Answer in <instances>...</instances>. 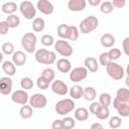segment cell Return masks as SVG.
<instances>
[{
	"instance_id": "cell-25",
	"label": "cell",
	"mask_w": 129,
	"mask_h": 129,
	"mask_svg": "<svg viewBox=\"0 0 129 129\" xmlns=\"http://www.w3.org/2000/svg\"><path fill=\"white\" fill-rule=\"evenodd\" d=\"M45 27V21L40 18V17H36L33 19L32 21V28L35 32H41Z\"/></svg>"
},
{
	"instance_id": "cell-3",
	"label": "cell",
	"mask_w": 129,
	"mask_h": 129,
	"mask_svg": "<svg viewBox=\"0 0 129 129\" xmlns=\"http://www.w3.org/2000/svg\"><path fill=\"white\" fill-rule=\"evenodd\" d=\"M36 42H37V38L36 35L32 32H27L25 33L22 38H21V45L24 48V50L28 53H32L35 50V46H36Z\"/></svg>"
},
{
	"instance_id": "cell-23",
	"label": "cell",
	"mask_w": 129,
	"mask_h": 129,
	"mask_svg": "<svg viewBox=\"0 0 129 129\" xmlns=\"http://www.w3.org/2000/svg\"><path fill=\"white\" fill-rule=\"evenodd\" d=\"M17 8H18V6H17L16 3H14V2H6V3H4L2 5L1 10H2L3 13L9 15V14H13L17 10Z\"/></svg>"
},
{
	"instance_id": "cell-45",
	"label": "cell",
	"mask_w": 129,
	"mask_h": 129,
	"mask_svg": "<svg viewBox=\"0 0 129 129\" xmlns=\"http://www.w3.org/2000/svg\"><path fill=\"white\" fill-rule=\"evenodd\" d=\"M122 45H123V51H124V53L128 56L129 55V37H125L124 38Z\"/></svg>"
},
{
	"instance_id": "cell-44",
	"label": "cell",
	"mask_w": 129,
	"mask_h": 129,
	"mask_svg": "<svg viewBox=\"0 0 129 129\" xmlns=\"http://www.w3.org/2000/svg\"><path fill=\"white\" fill-rule=\"evenodd\" d=\"M100 107H101V104H100L99 102H93V101H92V104L90 105L89 110H90V112H91L92 114L96 115V113L98 112V110L100 109Z\"/></svg>"
},
{
	"instance_id": "cell-18",
	"label": "cell",
	"mask_w": 129,
	"mask_h": 129,
	"mask_svg": "<svg viewBox=\"0 0 129 129\" xmlns=\"http://www.w3.org/2000/svg\"><path fill=\"white\" fill-rule=\"evenodd\" d=\"M100 41H101L102 46L109 48V47H112L115 44V37L111 33H104L101 36Z\"/></svg>"
},
{
	"instance_id": "cell-33",
	"label": "cell",
	"mask_w": 129,
	"mask_h": 129,
	"mask_svg": "<svg viewBox=\"0 0 129 129\" xmlns=\"http://www.w3.org/2000/svg\"><path fill=\"white\" fill-rule=\"evenodd\" d=\"M20 87L23 90H30L33 87V81L28 77L22 78L21 81H20Z\"/></svg>"
},
{
	"instance_id": "cell-35",
	"label": "cell",
	"mask_w": 129,
	"mask_h": 129,
	"mask_svg": "<svg viewBox=\"0 0 129 129\" xmlns=\"http://www.w3.org/2000/svg\"><path fill=\"white\" fill-rule=\"evenodd\" d=\"M62 129H72L76 125V121L72 117H64L62 120Z\"/></svg>"
},
{
	"instance_id": "cell-50",
	"label": "cell",
	"mask_w": 129,
	"mask_h": 129,
	"mask_svg": "<svg viewBox=\"0 0 129 129\" xmlns=\"http://www.w3.org/2000/svg\"><path fill=\"white\" fill-rule=\"evenodd\" d=\"M2 61H3V52L0 51V64H1Z\"/></svg>"
},
{
	"instance_id": "cell-40",
	"label": "cell",
	"mask_w": 129,
	"mask_h": 129,
	"mask_svg": "<svg viewBox=\"0 0 129 129\" xmlns=\"http://www.w3.org/2000/svg\"><path fill=\"white\" fill-rule=\"evenodd\" d=\"M121 124H122V120H121V118L118 117V116H113V117L110 119V121H109V126H110V128H112V129H117V128H119V127L121 126Z\"/></svg>"
},
{
	"instance_id": "cell-47",
	"label": "cell",
	"mask_w": 129,
	"mask_h": 129,
	"mask_svg": "<svg viewBox=\"0 0 129 129\" xmlns=\"http://www.w3.org/2000/svg\"><path fill=\"white\" fill-rule=\"evenodd\" d=\"M51 128L52 129H62V122L60 119H56L52 122L51 124Z\"/></svg>"
},
{
	"instance_id": "cell-46",
	"label": "cell",
	"mask_w": 129,
	"mask_h": 129,
	"mask_svg": "<svg viewBox=\"0 0 129 129\" xmlns=\"http://www.w3.org/2000/svg\"><path fill=\"white\" fill-rule=\"evenodd\" d=\"M112 4L116 8H123L126 5V0H113Z\"/></svg>"
},
{
	"instance_id": "cell-24",
	"label": "cell",
	"mask_w": 129,
	"mask_h": 129,
	"mask_svg": "<svg viewBox=\"0 0 129 129\" xmlns=\"http://www.w3.org/2000/svg\"><path fill=\"white\" fill-rule=\"evenodd\" d=\"M83 91L84 89L81 86L75 85L70 89V95L74 100H79L80 98L83 97Z\"/></svg>"
},
{
	"instance_id": "cell-6",
	"label": "cell",
	"mask_w": 129,
	"mask_h": 129,
	"mask_svg": "<svg viewBox=\"0 0 129 129\" xmlns=\"http://www.w3.org/2000/svg\"><path fill=\"white\" fill-rule=\"evenodd\" d=\"M19 9H20V12L21 14L24 16L25 19L27 20H31L32 18H34L35 14H36V9L35 7L33 6V4L30 2V1H22L19 5Z\"/></svg>"
},
{
	"instance_id": "cell-20",
	"label": "cell",
	"mask_w": 129,
	"mask_h": 129,
	"mask_svg": "<svg viewBox=\"0 0 129 129\" xmlns=\"http://www.w3.org/2000/svg\"><path fill=\"white\" fill-rule=\"evenodd\" d=\"M96 90L93 88V87H87L84 89L83 91V97L86 101H89V102H92L96 99Z\"/></svg>"
},
{
	"instance_id": "cell-19",
	"label": "cell",
	"mask_w": 129,
	"mask_h": 129,
	"mask_svg": "<svg viewBox=\"0 0 129 129\" xmlns=\"http://www.w3.org/2000/svg\"><path fill=\"white\" fill-rule=\"evenodd\" d=\"M2 70L3 72L8 76V77H11V76H14L15 73H16V68H15V64L13 63V61H10V60H5L2 64Z\"/></svg>"
},
{
	"instance_id": "cell-36",
	"label": "cell",
	"mask_w": 129,
	"mask_h": 129,
	"mask_svg": "<svg viewBox=\"0 0 129 129\" xmlns=\"http://www.w3.org/2000/svg\"><path fill=\"white\" fill-rule=\"evenodd\" d=\"M79 37V29L77 26H74V25H70L69 27V39L70 40H77Z\"/></svg>"
},
{
	"instance_id": "cell-26",
	"label": "cell",
	"mask_w": 129,
	"mask_h": 129,
	"mask_svg": "<svg viewBox=\"0 0 129 129\" xmlns=\"http://www.w3.org/2000/svg\"><path fill=\"white\" fill-rule=\"evenodd\" d=\"M116 110L121 117H128L129 116V102H121L119 106L116 108Z\"/></svg>"
},
{
	"instance_id": "cell-14",
	"label": "cell",
	"mask_w": 129,
	"mask_h": 129,
	"mask_svg": "<svg viewBox=\"0 0 129 129\" xmlns=\"http://www.w3.org/2000/svg\"><path fill=\"white\" fill-rule=\"evenodd\" d=\"M87 6V1L86 0H70L68 2V7L71 11L74 12H79L83 11Z\"/></svg>"
},
{
	"instance_id": "cell-41",
	"label": "cell",
	"mask_w": 129,
	"mask_h": 129,
	"mask_svg": "<svg viewBox=\"0 0 129 129\" xmlns=\"http://www.w3.org/2000/svg\"><path fill=\"white\" fill-rule=\"evenodd\" d=\"M111 61H112V59H111V57L109 56V53H108V52H103V53L100 54V56H99V62H100V64L106 67V66H108Z\"/></svg>"
},
{
	"instance_id": "cell-32",
	"label": "cell",
	"mask_w": 129,
	"mask_h": 129,
	"mask_svg": "<svg viewBox=\"0 0 129 129\" xmlns=\"http://www.w3.org/2000/svg\"><path fill=\"white\" fill-rule=\"evenodd\" d=\"M113 9H114V6H113L112 2H110V1H105V2H103V3L101 4V6H100V10H101V12L104 13V14H109V13H111V12L113 11Z\"/></svg>"
},
{
	"instance_id": "cell-27",
	"label": "cell",
	"mask_w": 129,
	"mask_h": 129,
	"mask_svg": "<svg viewBox=\"0 0 129 129\" xmlns=\"http://www.w3.org/2000/svg\"><path fill=\"white\" fill-rule=\"evenodd\" d=\"M69 27H70V25H68V24H64V23L59 24L57 26V30H56L57 35L62 39H69Z\"/></svg>"
},
{
	"instance_id": "cell-37",
	"label": "cell",
	"mask_w": 129,
	"mask_h": 129,
	"mask_svg": "<svg viewBox=\"0 0 129 129\" xmlns=\"http://www.w3.org/2000/svg\"><path fill=\"white\" fill-rule=\"evenodd\" d=\"M1 49H2V52H3L4 54L10 55V54H12V53L14 52V45H13V43L7 41V42H4V43L2 44Z\"/></svg>"
},
{
	"instance_id": "cell-17",
	"label": "cell",
	"mask_w": 129,
	"mask_h": 129,
	"mask_svg": "<svg viewBox=\"0 0 129 129\" xmlns=\"http://www.w3.org/2000/svg\"><path fill=\"white\" fill-rule=\"evenodd\" d=\"M56 68H57V70H58L60 73L66 74V73H69V72L72 70V63H71V61H70L68 58H66V57L59 58V59L56 61Z\"/></svg>"
},
{
	"instance_id": "cell-34",
	"label": "cell",
	"mask_w": 129,
	"mask_h": 129,
	"mask_svg": "<svg viewBox=\"0 0 129 129\" xmlns=\"http://www.w3.org/2000/svg\"><path fill=\"white\" fill-rule=\"evenodd\" d=\"M40 41L44 46H51L54 43V38L51 34H43L40 38Z\"/></svg>"
},
{
	"instance_id": "cell-31",
	"label": "cell",
	"mask_w": 129,
	"mask_h": 129,
	"mask_svg": "<svg viewBox=\"0 0 129 129\" xmlns=\"http://www.w3.org/2000/svg\"><path fill=\"white\" fill-rule=\"evenodd\" d=\"M109 114H110V112H109L108 107H105V106H102V105H101L100 109H99L98 112L96 113V116H97L100 120H105V119H107V118L109 117Z\"/></svg>"
},
{
	"instance_id": "cell-13",
	"label": "cell",
	"mask_w": 129,
	"mask_h": 129,
	"mask_svg": "<svg viewBox=\"0 0 129 129\" xmlns=\"http://www.w3.org/2000/svg\"><path fill=\"white\" fill-rule=\"evenodd\" d=\"M12 91V80L9 77L0 79V93L2 95H9Z\"/></svg>"
},
{
	"instance_id": "cell-11",
	"label": "cell",
	"mask_w": 129,
	"mask_h": 129,
	"mask_svg": "<svg viewBox=\"0 0 129 129\" xmlns=\"http://www.w3.org/2000/svg\"><path fill=\"white\" fill-rule=\"evenodd\" d=\"M36 8L44 15H49L53 12V4L48 0H38L36 3Z\"/></svg>"
},
{
	"instance_id": "cell-48",
	"label": "cell",
	"mask_w": 129,
	"mask_h": 129,
	"mask_svg": "<svg viewBox=\"0 0 129 129\" xmlns=\"http://www.w3.org/2000/svg\"><path fill=\"white\" fill-rule=\"evenodd\" d=\"M88 2L91 6H98L101 3V0H88Z\"/></svg>"
},
{
	"instance_id": "cell-2",
	"label": "cell",
	"mask_w": 129,
	"mask_h": 129,
	"mask_svg": "<svg viewBox=\"0 0 129 129\" xmlns=\"http://www.w3.org/2000/svg\"><path fill=\"white\" fill-rule=\"evenodd\" d=\"M35 60L43 64H51L55 61V52L40 48L35 52Z\"/></svg>"
},
{
	"instance_id": "cell-4",
	"label": "cell",
	"mask_w": 129,
	"mask_h": 129,
	"mask_svg": "<svg viewBox=\"0 0 129 129\" xmlns=\"http://www.w3.org/2000/svg\"><path fill=\"white\" fill-rule=\"evenodd\" d=\"M75 107H76V104L72 99H62L56 103L54 109L58 115L64 116V115L71 113L75 109Z\"/></svg>"
},
{
	"instance_id": "cell-22",
	"label": "cell",
	"mask_w": 129,
	"mask_h": 129,
	"mask_svg": "<svg viewBox=\"0 0 129 129\" xmlns=\"http://www.w3.org/2000/svg\"><path fill=\"white\" fill-rule=\"evenodd\" d=\"M75 118L78 121H86L89 118V112L86 108L80 107L75 111Z\"/></svg>"
},
{
	"instance_id": "cell-5",
	"label": "cell",
	"mask_w": 129,
	"mask_h": 129,
	"mask_svg": "<svg viewBox=\"0 0 129 129\" xmlns=\"http://www.w3.org/2000/svg\"><path fill=\"white\" fill-rule=\"evenodd\" d=\"M106 72L113 80H116V81L121 80L125 74L123 67L118 64L117 62H114L113 60L108 66H106Z\"/></svg>"
},
{
	"instance_id": "cell-16",
	"label": "cell",
	"mask_w": 129,
	"mask_h": 129,
	"mask_svg": "<svg viewBox=\"0 0 129 129\" xmlns=\"http://www.w3.org/2000/svg\"><path fill=\"white\" fill-rule=\"evenodd\" d=\"M84 64H85V68L91 73H96L99 70V63L95 57H92V56L86 57L84 60Z\"/></svg>"
},
{
	"instance_id": "cell-49",
	"label": "cell",
	"mask_w": 129,
	"mask_h": 129,
	"mask_svg": "<svg viewBox=\"0 0 129 129\" xmlns=\"http://www.w3.org/2000/svg\"><path fill=\"white\" fill-rule=\"evenodd\" d=\"M91 129H103V125L100 123H94L91 125Z\"/></svg>"
},
{
	"instance_id": "cell-38",
	"label": "cell",
	"mask_w": 129,
	"mask_h": 129,
	"mask_svg": "<svg viewBox=\"0 0 129 129\" xmlns=\"http://www.w3.org/2000/svg\"><path fill=\"white\" fill-rule=\"evenodd\" d=\"M36 85H37L38 89H40V90H46V89L49 87L50 82L40 76V77L37 78V80H36Z\"/></svg>"
},
{
	"instance_id": "cell-8",
	"label": "cell",
	"mask_w": 129,
	"mask_h": 129,
	"mask_svg": "<svg viewBox=\"0 0 129 129\" xmlns=\"http://www.w3.org/2000/svg\"><path fill=\"white\" fill-rule=\"evenodd\" d=\"M29 105L32 107V108H36V109H42L46 106L47 104V99L46 97L43 95V94H39V93H36V94H33L29 100Z\"/></svg>"
},
{
	"instance_id": "cell-15",
	"label": "cell",
	"mask_w": 129,
	"mask_h": 129,
	"mask_svg": "<svg viewBox=\"0 0 129 129\" xmlns=\"http://www.w3.org/2000/svg\"><path fill=\"white\" fill-rule=\"evenodd\" d=\"M12 61L17 67H22L26 62V54L21 50H16L12 53Z\"/></svg>"
},
{
	"instance_id": "cell-39",
	"label": "cell",
	"mask_w": 129,
	"mask_h": 129,
	"mask_svg": "<svg viewBox=\"0 0 129 129\" xmlns=\"http://www.w3.org/2000/svg\"><path fill=\"white\" fill-rule=\"evenodd\" d=\"M54 76H55V75H54V71H53L52 69H50V68L44 69V70L42 71V73H41V77H43L44 79H46V80L49 81V82L53 81Z\"/></svg>"
},
{
	"instance_id": "cell-43",
	"label": "cell",
	"mask_w": 129,
	"mask_h": 129,
	"mask_svg": "<svg viewBox=\"0 0 129 129\" xmlns=\"http://www.w3.org/2000/svg\"><path fill=\"white\" fill-rule=\"evenodd\" d=\"M9 28H10V27H9L8 23L6 22V20L0 22V34H1V35L7 34L8 31H9Z\"/></svg>"
},
{
	"instance_id": "cell-28",
	"label": "cell",
	"mask_w": 129,
	"mask_h": 129,
	"mask_svg": "<svg viewBox=\"0 0 129 129\" xmlns=\"http://www.w3.org/2000/svg\"><path fill=\"white\" fill-rule=\"evenodd\" d=\"M116 98L121 102H129V90L127 88H121L116 93Z\"/></svg>"
},
{
	"instance_id": "cell-9",
	"label": "cell",
	"mask_w": 129,
	"mask_h": 129,
	"mask_svg": "<svg viewBox=\"0 0 129 129\" xmlns=\"http://www.w3.org/2000/svg\"><path fill=\"white\" fill-rule=\"evenodd\" d=\"M88 76V70L85 67H77L73 69L70 73V80L72 82L78 83L85 80Z\"/></svg>"
},
{
	"instance_id": "cell-7",
	"label": "cell",
	"mask_w": 129,
	"mask_h": 129,
	"mask_svg": "<svg viewBox=\"0 0 129 129\" xmlns=\"http://www.w3.org/2000/svg\"><path fill=\"white\" fill-rule=\"evenodd\" d=\"M54 48L61 56H71L73 54V47L67 40H56L54 43Z\"/></svg>"
},
{
	"instance_id": "cell-30",
	"label": "cell",
	"mask_w": 129,
	"mask_h": 129,
	"mask_svg": "<svg viewBox=\"0 0 129 129\" xmlns=\"http://www.w3.org/2000/svg\"><path fill=\"white\" fill-rule=\"evenodd\" d=\"M111 102H112V98H111V95L108 94V93H102L99 97V103L102 105V106H105V107H109L111 105Z\"/></svg>"
},
{
	"instance_id": "cell-12",
	"label": "cell",
	"mask_w": 129,
	"mask_h": 129,
	"mask_svg": "<svg viewBox=\"0 0 129 129\" xmlns=\"http://www.w3.org/2000/svg\"><path fill=\"white\" fill-rule=\"evenodd\" d=\"M51 91L56 95L64 96L68 93L69 89L64 82H62L60 80H56V81H53L51 84Z\"/></svg>"
},
{
	"instance_id": "cell-21",
	"label": "cell",
	"mask_w": 129,
	"mask_h": 129,
	"mask_svg": "<svg viewBox=\"0 0 129 129\" xmlns=\"http://www.w3.org/2000/svg\"><path fill=\"white\" fill-rule=\"evenodd\" d=\"M33 110L30 105H22V107L19 110V115L22 119H29L32 117Z\"/></svg>"
},
{
	"instance_id": "cell-29",
	"label": "cell",
	"mask_w": 129,
	"mask_h": 129,
	"mask_svg": "<svg viewBox=\"0 0 129 129\" xmlns=\"http://www.w3.org/2000/svg\"><path fill=\"white\" fill-rule=\"evenodd\" d=\"M6 22L8 23L10 28H16L20 24V19L15 14H9L6 18Z\"/></svg>"
},
{
	"instance_id": "cell-10",
	"label": "cell",
	"mask_w": 129,
	"mask_h": 129,
	"mask_svg": "<svg viewBox=\"0 0 129 129\" xmlns=\"http://www.w3.org/2000/svg\"><path fill=\"white\" fill-rule=\"evenodd\" d=\"M11 100H12V102H14L16 104L25 105L28 102L29 97H28V94L25 92V90H18L12 94Z\"/></svg>"
},
{
	"instance_id": "cell-42",
	"label": "cell",
	"mask_w": 129,
	"mask_h": 129,
	"mask_svg": "<svg viewBox=\"0 0 129 129\" xmlns=\"http://www.w3.org/2000/svg\"><path fill=\"white\" fill-rule=\"evenodd\" d=\"M108 53H109V56L111 57L112 60H116V59L120 58V56L122 54V52H121V50L119 48H111L108 51Z\"/></svg>"
},
{
	"instance_id": "cell-1",
	"label": "cell",
	"mask_w": 129,
	"mask_h": 129,
	"mask_svg": "<svg viewBox=\"0 0 129 129\" xmlns=\"http://www.w3.org/2000/svg\"><path fill=\"white\" fill-rule=\"evenodd\" d=\"M98 25H99L98 18L94 15H90L81 21L79 25V29L83 34H88L93 30H95L98 27Z\"/></svg>"
}]
</instances>
